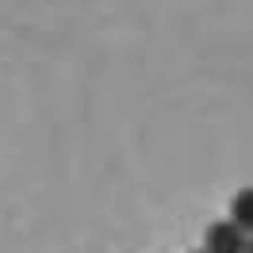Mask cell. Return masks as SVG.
<instances>
[{
    "instance_id": "7a4b0ae2",
    "label": "cell",
    "mask_w": 253,
    "mask_h": 253,
    "mask_svg": "<svg viewBox=\"0 0 253 253\" xmlns=\"http://www.w3.org/2000/svg\"><path fill=\"white\" fill-rule=\"evenodd\" d=\"M230 222H238L246 234H253V188H242L230 204Z\"/></svg>"
},
{
    "instance_id": "277c9868",
    "label": "cell",
    "mask_w": 253,
    "mask_h": 253,
    "mask_svg": "<svg viewBox=\"0 0 253 253\" xmlns=\"http://www.w3.org/2000/svg\"><path fill=\"white\" fill-rule=\"evenodd\" d=\"M200 253H207V250H200Z\"/></svg>"
},
{
    "instance_id": "6da1fadb",
    "label": "cell",
    "mask_w": 253,
    "mask_h": 253,
    "mask_svg": "<svg viewBox=\"0 0 253 253\" xmlns=\"http://www.w3.org/2000/svg\"><path fill=\"white\" fill-rule=\"evenodd\" d=\"M250 234L238 222H211L207 226V253H246Z\"/></svg>"
},
{
    "instance_id": "3957f363",
    "label": "cell",
    "mask_w": 253,
    "mask_h": 253,
    "mask_svg": "<svg viewBox=\"0 0 253 253\" xmlns=\"http://www.w3.org/2000/svg\"><path fill=\"white\" fill-rule=\"evenodd\" d=\"M246 253H253V234H250V246H246Z\"/></svg>"
}]
</instances>
